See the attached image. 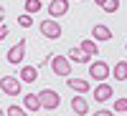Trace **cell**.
I'll use <instances>...</instances> for the list:
<instances>
[{"label":"cell","instance_id":"obj_16","mask_svg":"<svg viewBox=\"0 0 127 116\" xmlns=\"http://www.w3.org/2000/svg\"><path fill=\"white\" fill-rule=\"evenodd\" d=\"M5 114H8V116H28V109H23V106H18V103H13V106H8Z\"/></svg>","mask_w":127,"mask_h":116},{"label":"cell","instance_id":"obj_8","mask_svg":"<svg viewBox=\"0 0 127 116\" xmlns=\"http://www.w3.org/2000/svg\"><path fill=\"white\" fill-rule=\"evenodd\" d=\"M71 111L79 114V116H87L89 114V103H87V99H84V93H76V96L71 99Z\"/></svg>","mask_w":127,"mask_h":116},{"label":"cell","instance_id":"obj_17","mask_svg":"<svg viewBox=\"0 0 127 116\" xmlns=\"http://www.w3.org/2000/svg\"><path fill=\"white\" fill-rule=\"evenodd\" d=\"M41 8H43V5H41V0H26V13L33 15V13H38Z\"/></svg>","mask_w":127,"mask_h":116},{"label":"cell","instance_id":"obj_1","mask_svg":"<svg viewBox=\"0 0 127 116\" xmlns=\"http://www.w3.org/2000/svg\"><path fill=\"white\" fill-rule=\"evenodd\" d=\"M38 99H41V106H43L46 111H56L61 106V96L54 88H41L38 91Z\"/></svg>","mask_w":127,"mask_h":116},{"label":"cell","instance_id":"obj_11","mask_svg":"<svg viewBox=\"0 0 127 116\" xmlns=\"http://www.w3.org/2000/svg\"><path fill=\"white\" fill-rule=\"evenodd\" d=\"M66 83H69V88H71L74 93H87V91L92 88L84 78H74V76H69V78H66Z\"/></svg>","mask_w":127,"mask_h":116},{"label":"cell","instance_id":"obj_12","mask_svg":"<svg viewBox=\"0 0 127 116\" xmlns=\"http://www.w3.org/2000/svg\"><path fill=\"white\" fill-rule=\"evenodd\" d=\"M69 58H71V63H89L92 61V53H87V50L79 46V48H71L69 50Z\"/></svg>","mask_w":127,"mask_h":116},{"label":"cell","instance_id":"obj_23","mask_svg":"<svg viewBox=\"0 0 127 116\" xmlns=\"http://www.w3.org/2000/svg\"><path fill=\"white\" fill-rule=\"evenodd\" d=\"M8 33H10V30H8V25H5V23H0V40H3V38H8Z\"/></svg>","mask_w":127,"mask_h":116},{"label":"cell","instance_id":"obj_4","mask_svg":"<svg viewBox=\"0 0 127 116\" xmlns=\"http://www.w3.org/2000/svg\"><path fill=\"white\" fill-rule=\"evenodd\" d=\"M112 73V68L107 66V61H92V66H89V76L94 81H107V76Z\"/></svg>","mask_w":127,"mask_h":116},{"label":"cell","instance_id":"obj_19","mask_svg":"<svg viewBox=\"0 0 127 116\" xmlns=\"http://www.w3.org/2000/svg\"><path fill=\"white\" fill-rule=\"evenodd\" d=\"M102 10H104V13H117V10H120V0H107Z\"/></svg>","mask_w":127,"mask_h":116},{"label":"cell","instance_id":"obj_3","mask_svg":"<svg viewBox=\"0 0 127 116\" xmlns=\"http://www.w3.org/2000/svg\"><path fill=\"white\" fill-rule=\"evenodd\" d=\"M51 71H54L56 76H61V78H69L71 76V58L69 56H54V61H51Z\"/></svg>","mask_w":127,"mask_h":116},{"label":"cell","instance_id":"obj_26","mask_svg":"<svg viewBox=\"0 0 127 116\" xmlns=\"http://www.w3.org/2000/svg\"><path fill=\"white\" fill-rule=\"evenodd\" d=\"M0 116H8V114H3V109H0Z\"/></svg>","mask_w":127,"mask_h":116},{"label":"cell","instance_id":"obj_9","mask_svg":"<svg viewBox=\"0 0 127 116\" xmlns=\"http://www.w3.org/2000/svg\"><path fill=\"white\" fill-rule=\"evenodd\" d=\"M48 13L54 15V18L66 15L69 13V0H51V3H48Z\"/></svg>","mask_w":127,"mask_h":116},{"label":"cell","instance_id":"obj_24","mask_svg":"<svg viewBox=\"0 0 127 116\" xmlns=\"http://www.w3.org/2000/svg\"><path fill=\"white\" fill-rule=\"evenodd\" d=\"M3 18H5V8L0 5V23H3Z\"/></svg>","mask_w":127,"mask_h":116},{"label":"cell","instance_id":"obj_25","mask_svg":"<svg viewBox=\"0 0 127 116\" xmlns=\"http://www.w3.org/2000/svg\"><path fill=\"white\" fill-rule=\"evenodd\" d=\"M94 3H97V8H104V3H107V0H94Z\"/></svg>","mask_w":127,"mask_h":116},{"label":"cell","instance_id":"obj_5","mask_svg":"<svg viewBox=\"0 0 127 116\" xmlns=\"http://www.w3.org/2000/svg\"><path fill=\"white\" fill-rule=\"evenodd\" d=\"M38 30L43 33L46 38H51V40H56V38H61V25L56 23V20H41V25H38Z\"/></svg>","mask_w":127,"mask_h":116},{"label":"cell","instance_id":"obj_27","mask_svg":"<svg viewBox=\"0 0 127 116\" xmlns=\"http://www.w3.org/2000/svg\"><path fill=\"white\" fill-rule=\"evenodd\" d=\"M125 50H127V43H125Z\"/></svg>","mask_w":127,"mask_h":116},{"label":"cell","instance_id":"obj_13","mask_svg":"<svg viewBox=\"0 0 127 116\" xmlns=\"http://www.w3.org/2000/svg\"><path fill=\"white\" fill-rule=\"evenodd\" d=\"M23 106H26L28 111H38V109H43V106H41L38 93H26V96H23Z\"/></svg>","mask_w":127,"mask_h":116},{"label":"cell","instance_id":"obj_6","mask_svg":"<svg viewBox=\"0 0 127 116\" xmlns=\"http://www.w3.org/2000/svg\"><path fill=\"white\" fill-rule=\"evenodd\" d=\"M23 56H26V40H18V43L8 50V63L10 66H20V63H23Z\"/></svg>","mask_w":127,"mask_h":116},{"label":"cell","instance_id":"obj_7","mask_svg":"<svg viewBox=\"0 0 127 116\" xmlns=\"http://www.w3.org/2000/svg\"><path fill=\"white\" fill-rule=\"evenodd\" d=\"M112 96H114V88L109 86L107 81H99V83H97V88H94V99H97L99 103H107Z\"/></svg>","mask_w":127,"mask_h":116},{"label":"cell","instance_id":"obj_18","mask_svg":"<svg viewBox=\"0 0 127 116\" xmlns=\"http://www.w3.org/2000/svg\"><path fill=\"white\" fill-rule=\"evenodd\" d=\"M18 25H20V28H31V25H33L31 13H20V15H18Z\"/></svg>","mask_w":127,"mask_h":116},{"label":"cell","instance_id":"obj_21","mask_svg":"<svg viewBox=\"0 0 127 116\" xmlns=\"http://www.w3.org/2000/svg\"><path fill=\"white\" fill-rule=\"evenodd\" d=\"M112 109H114V111H122V114H127V99H117Z\"/></svg>","mask_w":127,"mask_h":116},{"label":"cell","instance_id":"obj_2","mask_svg":"<svg viewBox=\"0 0 127 116\" xmlns=\"http://www.w3.org/2000/svg\"><path fill=\"white\" fill-rule=\"evenodd\" d=\"M0 88H3L5 96H20V91H23V81L15 78V76H3V78H0Z\"/></svg>","mask_w":127,"mask_h":116},{"label":"cell","instance_id":"obj_20","mask_svg":"<svg viewBox=\"0 0 127 116\" xmlns=\"http://www.w3.org/2000/svg\"><path fill=\"white\" fill-rule=\"evenodd\" d=\"M81 48L87 50V53H92V56H97V43H94V40H81Z\"/></svg>","mask_w":127,"mask_h":116},{"label":"cell","instance_id":"obj_22","mask_svg":"<svg viewBox=\"0 0 127 116\" xmlns=\"http://www.w3.org/2000/svg\"><path fill=\"white\" fill-rule=\"evenodd\" d=\"M94 116H114V109H97Z\"/></svg>","mask_w":127,"mask_h":116},{"label":"cell","instance_id":"obj_15","mask_svg":"<svg viewBox=\"0 0 127 116\" xmlns=\"http://www.w3.org/2000/svg\"><path fill=\"white\" fill-rule=\"evenodd\" d=\"M112 76L117 81H127V61H120L117 66L112 68Z\"/></svg>","mask_w":127,"mask_h":116},{"label":"cell","instance_id":"obj_14","mask_svg":"<svg viewBox=\"0 0 127 116\" xmlns=\"http://www.w3.org/2000/svg\"><path fill=\"white\" fill-rule=\"evenodd\" d=\"M92 35H94V40H112V30L107 25H94Z\"/></svg>","mask_w":127,"mask_h":116},{"label":"cell","instance_id":"obj_10","mask_svg":"<svg viewBox=\"0 0 127 116\" xmlns=\"http://www.w3.org/2000/svg\"><path fill=\"white\" fill-rule=\"evenodd\" d=\"M18 78L23 81V83H33L38 78V68L36 66H23V68L18 71Z\"/></svg>","mask_w":127,"mask_h":116}]
</instances>
